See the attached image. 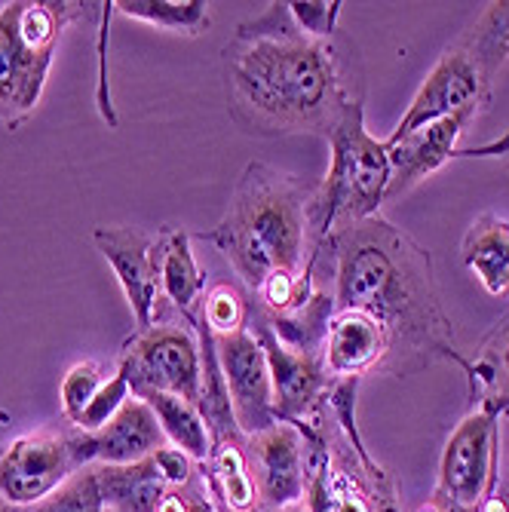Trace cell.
<instances>
[{"mask_svg":"<svg viewBox=\"0 0 509 512\" xmlns=\"http://www.w3.org/2000/svg\"><path fill=\"white\" fill-rule=\"evenodd\" d=\"M335 255V310L375 316L390 338L381 375H414L451 362L467 375L454 325L442 307L430 252L384 215L350 224L329 240Z\"/></svg>","mask_w":509,"mask_h":512,"instance_id":"obj_1","label":"cell"},{"mask_svg":"<svg viewBox=\"0 0 509 512\" xmlns=\"http://www.w3.org/2000/svg\"><path fill=\"white\" fill-rule=\"evenodd\" d=\"M227 108L252 135H326L353 92L341 77L332 40H310L289 4H270L237 28L221 50Z\"/></svg>","mask_w":509,"mask_h":512,"instance_id":"obj_2","label":"cell"},{"mask_svg":"<svg viewBox=\"0 0 509 512\" xmlns=\"http://www.w3.org/2000/svg\"><path fill=\"white\" fill-rule=\"evenodd\" d=\"M313 188L270 163H249L230 194L224 218L197 234L234 267L246 295L276 270H313L310 243Z\"/></svg>","mask_w":509,"mask_h":512,"instance_id":"obj_3","label":"cell"},{"mask_svg":"<svg viewBox=\"0 0 509 512\" xmlns=\"http://www.w3.org/2000/svg\"><path fill=\"white\" fill-rule=\"evenodd\" d=\"M332 163L310 197V243L313 255L326 252L338 230L381 215L390 188V151L365 129L362 96H353L341 120L329 132Z\"/></svg>","mask_w":509,"mask_h":512,"instance_id":"obj_4","label":"cell"},{"mask_svg":"<svg viewBox=\"0 0 509 512\" xmlns=\"http://www.w3.org/2000/svg\"><path fill=\"white\" fill-rule=\"evenodd\" d=\"M92 4L68 0H10L0 4V123L19 129L50 77L62 31L89 13Z\"/></svg>","mask_w":509,"mask_h":512,"instance_id":"obj_5","label":"cell"},{"mask_svg":"<svg viewBox=\"0 0 509 512\" xmlns=\"http://www.w3.org/2000/svg\"><path fill=\"white\" fill-rule=\"evenodd\" d=\"M503 414H509L506 399H479L454 427L439 460L436 500L482 512V503L497 494Z\"/></svg>","mask_w":509,"mask_h":512,"instance_id":"obj_6","label":"cell"},{"mask_svg":"<svg viewBox=\"0 0 509 512\" xmlns=\"http://www.w3.org/2000/svg\"><path fill=\"white\" fill-rule=\"evenodd\" d=\"M117 365L126 371L132 396L172 393L197 405L200 399V341L181 322L163 319L123 341Z\"/></svg>","mask_w":509,"mask_h":512,"instance_id":"obj_7","label":"cell"},{"mask_svg":"<svg viewBox=\"0 0 509 512\" xmlns=\"http://www.w3.org/2000/svg\"><path fill=\"white\" fill-rule=\"evenodd\" d=\"M485 108L482 105H467L454 111L451 117H442L430 126H421L408 132L405 138H399L396 145H387L390 151V188H387V203L390 200H399L402 194H408L411 188H418V184L439 172L445 163L451 160H467V157H503L509 154V132L500 138L494 145H485V148H476V151H460L457 148V138L467 132V126L482 114Z\"/></svg>","mask_w":509,"mask_h":512,"instance_id":"obj_8","label":"cell"},{"mask_svg":"<svg viewBox=\"0 0 509 512\" xmlns=\"http://www.w3.org/2000/svg\"><path fill=\"white\" fill-rule=\"evenodd\" d=\"M249 332L261 344L273 381V405H276V421L298 424L313 421V417L326 405V393L332 387V375L322 356L298 353L286 344L276 341V335L264 325V319L252 310L249 301Z\"/></svg>","mask_w":509,"mask_h":512,"instance_id":"obj_9","label":"cell"},{"mask_svg":"<svg viewBox=\"0 0 509 512\" xmlns=\"http://www.w3.org/2000/svg\"><path fill=\"white\" fill-rule=\"evenodd\" d=\"M77 473L65 433H28L0 454V497L28 509Z\"/></svg>","mask_w":509,"mask_h":512,"instance_id":"obj_10","label":"cell"},{"mask_svg":"<svg viewBox=\"0 0 509 512\" xmlns=\"http://www.w3.org/2000/svg\"><path fill=\"white\" fill-rule=\"evenodd\" d=\"M488 102H491V89L482 83L476 65L457 43H451L439 56V62L433 65V71L427 74V80L421 83L418 96L411 99V105L402 114V120L396 123V129L384 138V145H396L408 132L430 126L442 117H451L454 111L467 108V105L488 108Z\"/></svg>","mask_w":509,"mask_h":512,"instance_id":"obj_11","label":"cell"},{"mask_svg":"<svg viewBox=\"0 0 509 512\" xmlns=\"http://www.w3.org/2000/svg\"><path fill=\"white\" fill-rule=\"evenodd\" d=\"M218 362L227 381L230 408H234L237 427L249 439L264 433L276 424V405H273V381L261 344L249 329L215 338Z\"/></svg>","mask_w":509,"mask_h":512,"instance_id":"obj_12","label":"cell"},{"mask_svg":"<svg viewBox=\"0 0 509 512\" xmlns=\"http://www.w3.org/2000/svg\"><path fill=\"white\" fill-rule=\"evenodd\" d=\"M65 436H68V448H71L77 470H83V467H123V463L145 460L157 448L169 445L151 405L138 396H132L102 430L83 433V430L68 427Z\"/></svg>","mask_w":509,"mask_h":512,"instance_id":"obj_13","label":"cell"},{"mask_svg":"<svg viewBox=\"0 0 509 512\" xmlns=\"http://www.w3.org/2000/svg\"><path fill=\"white\" fill-rule=\"evenodd\" d=\"M246 463L258 491L261 512H276L304 500V436L298 427L276 421L270 430L246 439Z\"/></svg>","mask_w":509,"mask_h":512,"instance_id":"obj_14","label":"cell"},{"mask_svg":"<svg viewBox=\"0 0 509 512\" xmlns=\"http://www.w3.org/2000/svg\"><path fill=\"white\" fill-rule=\"evenodd\" d=\"M96 249L111 264L135 316V332L151 329L160 310V276L154 237L132 227H96Z\"/></svg>","mask_w":509,"mask_h":512,"instance_id":"obj_15","label":"cell"},{"mask_svg":"<svg viewBox=\"0 0 509 512\" xmlns=\"http://www.w3.org/2000/svg\"><path fill=\"white\" fill-rule=\"evenodd\" d=\"M390 353V338L384 325L362 310H335L329 322L322 359L332 378H362L368 371H381Z\"/></svg>","mask_w":509,"mask_h":512,"instance_id":"obj_16","label":"cell"},{"mask_svg":"<svg viewBox=\"0 0 509 512\" xmlns=\"http://www.w3.org/2000/svg\"><path fill=\"white\" fill-rule=\"evenodd\" d=\"M154 243H157L160 307L166 304L188 322L206 295V276L191 249V234L181 227L166 224L154 234Z\"/></svg>","mask_w":509,"mask_h":512,"instance_id":"obj_17","label":"cell"},{"mask_svg":"<svg viewBox=\"0 0 509 512\" xmlns=\"http://www.w3.org/2000/svg\"><path fill=\"white\" fill-rule=\"evenodd\" d=\"M464 264L494 298H509V221L482 212L464 234Z\"/></svg>","mask_w":509,"mask_h":512,"instance_id":"obj_18","label":"cell"},{"mask_svg":"<svg viewBox=\"0 0 509 512\" xmlns=\"http://www.w3.org/2000/svg\"><path fill=\"white\" fill-rule=\"evenodd\" d=\"M96 473L105 509L114 512H157L160 500L169 491V482L163 479L154 454L135 463H123V467H96Z\"/></svg>","mask_w":509,"mask_h":512,"instance_id":"obj_19","label":"cell"},{"mask_svg":"<svg viewBox=\"0 0 509 512\" xmlns=\"http://www.w3.org/2000/svg\"><path fill=\"white\" fill-rule=\"evenodd\" d=\"M252 310L264 319V325L276 335L280 344H286L298 353L322 356V347H326V335H329V322L335 316V295L316 289L301 307H295L289 313H264L255 301H252Z\"/></svg>","mask_w":509,"mask_h":512,"instance_id":"obj_20","label":"cell"},{"mask_svg":"<svg viewBox=\"0 0 509 512\" xmlns=\"http://www.w3.org/2000/svg\"><path fill=\"white\" fill-rule=\"evenodd\" d=\"M457 46L470 56V62L476 65L482 83L491 89L497 71L509 59V0L485 4V10L470 25V31L457 40Z\"/></svg>","mask_w":509,"mask_h":512,"instance_id":"obj_21","label":"cell"},{"mask_svg":"<svg viewBox=\"0 0 509 512\" xmlns=\"http://www.w3.org/2000/svg\"><path fill=\"white\" fill-rule=\"evenodd\" d=\"M138 399H145L157 417V424L166 436L169 445L181 448L184 454H191L197 463H206L212 454V439L209 430L200 417V408L181 396L172 393H142Z\"/></svg>","mask_w":509,"mask_h":512,"instance_id":"obj_22","label":"cell"},{"mask_svg":"<svg viewBox=\"0 0 509 512\" xmlns=\"http://www.w3.org/2000/svg\"><path fill=\"white\" fill-rule=\"evenodd\" d=\"M473 399H506L509 405V313L482 338L476 356H467Z\"/></svg>","mask_w":509,"mask_h":512,"instance_id":"obj_23","label":"cell"},{"mask_svg":"<svg viewBox=\"0 0 509 512\" xmlns=\"http://www.w3.org/2000/svg\"><path fill=\"white\" fill-rule=\"evenodd\" d=\"M114 13L188 37H197L212 25L209 4L203 0H117Z\"/></svg>","mask_w":509,"mask_h":512,"instance_id":"obj_24","label":"cell"},{"mask_svg":"<svg viewBox=\"0 0 509 512\" xmlns=\"http://www.w3.org/2000/svg\"><path fill=\"white\" fill-rule=\"evenodd\" d=\"M197 313L209 325L212 338L243 332V329H249V295L230 283H218V286L206 289Z\"/></svg>","mask_w":509,"mask_h":512,"instance_id":"obj_25","label":"cell"},{"mask_svg":"<svg viewBox=\"0 0 509 512\" xmlns=\"http://www.w3.org/2000/svg\"><path fill=\"white\" fill-rule=\"evenodd\" d=\"M25 512H105L96 467L77 470L62 488H56L50 497H43L40 503L28 506Z\"/></svg>","mask_w":509,"mask_h":512,"instance_id":"obj_26","label":"cell"},{"mask_svg":"<svg viewBox=\"0 0 509 512\" xmlns=\"http://www.w3.org/2000/svg\"><path fill=\"white\" fill-rule=\"evenodd\" d=\"M105 381H108V375H105L102 362H77L68 368V375L62 378V390H59L65 424L77 427L80 414L86 411V405L92 399H96V393Z\"/></svg>","mask_w":509,"mask_h":512,"instance_id":"obj_27","label":"cell"},{"mask_svg":"<svg viewBox=\"0 0 509 512\" xmlns=\"http://www.w3.org/2000/svg\"><path fill=\"white\" fill-rule=\"evenodd\" d=\"M129 399H132L129 378H126V371L117 365V368L111 371V375H108V381L99 387L96 399H92V402L86 405V411L80 414V421H77L74 430H83V433H96V430H102Z\"/></svg>","mask_w":509,"mask_h":512,"instance_id":"obj_28","label":"cell"},{"mask_svg":"<svg viewBox=\"0 0 509 512\" xmlns=\"http://www.w3.org/2000/svg\"><path fill=\"white\" fill-rule=\"evenodd\" d=\"M341 10V0H298V4H289L295 25L310 40H332V34L338 31Z\"/></svg>","mask_w":509,"mask_h":512,"instance_id":"obj_29","label":"cell"},{"mask_svg":"<svg viewBox=\"0 0 509 512\" xmlns=\"http://www.w3.org/2000/svg\"><path fill=\"white\" fill-rule=\"evenodd\" d=\"M157 512H218V503L209 491L206 476L197 470V476L188 485H178V488L166 491Z\"/></svg>","mask_w":509,"mask_h":512,"instance_id":"obj_30","label":"cell"},{"mask_svg":"<svg viewBox=\"0 0 509 512\" xmlns=\"http://www.w3.org/2000/svg\"><path fill=\"white\" fill-rule=\"evenodd\" d=\"M375 512H402V509H399L396 497H387V500H378L375 503Z\"/></svg>","mask_w":509,"mask_h":512,"instance_id":"obj_31","label":"cell"},{"mask_svg":"<svg viewBox=\"0 0 509 512\" xmlns=\"http://www.w3.org/2000/svg\"><path fill=\"white\" fill-rule=\"evenodd\" d=\"M276 512H310V509H307V503H304V500H298V503H289V506L276 509Z\"/></svg>","mask_w":509,"mask_h":512,"instance_id":"obj_32","label":"cell"},{"mask_svg":"<svg viewBox=\"0 0 509 512\" xmlns=\"http://www.w3.org/2000/svg\"><path fill=\"white\" fill-rule=\"evenodd\" d=\"M105 512H114V509H105Z\"/></svg>","mask_w":509,"mask_h":512,"instance_id":"obj_33","label":"cell"}]
</instances>
